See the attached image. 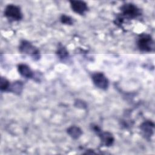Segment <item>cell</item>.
Here are the masks:
<instances>
[{
    "label": "cell",
    "mask_w": 155,
    "mask_h": 155,
    "mask_svg": "<svg viewBox=\"0 0 155 155\" xmlns=\"http://www.w3.org/2000/svg\"><path fill=\"white\" fill-rule=\"evenodd\" d=\"M122 15L124 16L131 19H134L140 15V10L134 4L127 3L124 4L120 8Z\"/></svg>",
    "instance_id": "4"
},
{
    "label": "cell",
    "mask_w": 155,
    "mask_h": 155,
    "mask_svg": "<svg viewBox=\"0 0 155 155\" xmlns=\"http://www.w3.org/2000/svg\"><path fill=\"white\" fill-rule=\"evenodd\" d=\"M19 73L24 78L30 79L33 77V72L31 68L26 64H21L18 66Z\"/></svg>",
    "instance_id": "9"
},
{
    "label": "cell",
    "mask_w": 155,
    "mask_h": 155,
    "mask_svg": "<svg viewBox=\"0 0 155 155\" xmlns=\"http://www.w3.org/2000/svg\"><path fill=\"white\" fill-rule=\"evenodd\" d=\"M19 50L21 53L28 54L32 56L34 59L36 58L38 59L39 58V50L27 41L23 40L21 42L19 46Z\"/></svg>",
    "instance_id": "3"
},
{
    "label": "cell",
    "mask_w": 155,
    "mask_h": 155,
    "mask_svg": "<svg viewBox=\"0 0 155 155\" xmlns=\"http://www.w3.org/2000/svg\"><path fill=\"white\" fill-rule=\"evenodd\" d=\"M57 54L61 59H66L68 56L67 50H66L65 48H64L62 45L61 47H58V49L57 51Z\"/></svg>",
    "instance_id": "12"
},
{
    "label": "cell",
    "mask_w": 155,
    "mask_h": 155,
    "mask_svg": "<svg viewBox=\"0 0 155 155\" xmlns=\"http://www.w3.org/2000/svg\"><path fill=\"white\" fill-rule=\"evenodd\" d=\"M137 45L139 50L143 52H150L154 48V41L148 34L140 35L137 39Z\"/></svg>",
    "instance_id": "1"
},
{
    "label": "cell",
    "mask_w": 155,
    "mask_h": 155,
    "mask_svg": "<svg viewBox=\"0 0 155 155\" xmlns=\"http://www.w3.org/2000/svg\"><path fill=\"white\" fill-rule=\"evenodd\" d=\"M93 130L98 134L101 143L103 146L110 147L113 145L114 141V138L111 133L108 131H102L97 125H95L93 127Z\"/></svg>",
    "instance_id": "6"
},
{
    "label": "cell",
    "mask_w": 155,
    "mask_h": 155,
    "mask_svg": "<svg viewBox=\"0 0 155 155\" xmlns=\"http://www.w3.org/2000/svg\"><path fill=\"white\" fill-rule=\"evenodd\" d=\"M154 124L150 120H146L140 125V129L146 138H150L153 134Z\"/></svg>",
    "instance_id": "8"
},
{
    "label": "cell",
    "mask_w": 155,
    "mask_h": 155,
    "mask_svg": "<svg viewBox=\"0 0 155 155\" xmlns=\"http://www.w3.org/2000/svg\"><path fill=\"white\" fill-rule=\"evenodd\" d=\"M68 134L73 139H78L79 137H81V136L82 134V130L77 126L73 125V126H71L70 127L67 131Z\"/></svg>",
    "instance_id": "10"
},
{
    "label": "cell",
    "mask_w": 155,
    "mask_h": 155,
    "mask_svg": "<svg viewBox=\"0 0 155 155\" xmlns=\"http://www.w3.org/2000/svg\"><path fill=\"white\" fill-rule=\"evenodd\" d=\"M91 79L94 85L98 88L105 90L108 88L109 81L102 73L96 72L93 73Z\"/></svg>",
    "instance_id": "5"
},
{
    "label": "cell",
    "mask_w": 155,
    "mask_h": 155,
    "mask_svg": "<svg viewBox=\"0 0 155 155\" xmlns=\"http://www.w3.org/2000/svg\"><path fill=\"white\" fill-rule=\"evenodd\" d=\"M4 16L9 20L18 21L22 19V13L19 6L14 4H8L4 10Z\"/></svg>",
    "instance_id": "2"
},
{
    "label": "cell",
    "mask_w": 155,
    "mask_h": 155,
    "mask_svg": "<svg viewBox=\"0 0 155 155\" xmlns=\"http://www.w3.org/2000/svg\"><path fill=\"white\" fill-rule=\"evenodd\" d=\"M23 89V84L21 81L14 82L12 85L10 84L8 91L13 92L16 94H19Z\"/></svg>",
    "instance_id": "11"
},
{
    "label": "cell",
    "mask_w": 155,
    "mask_h": 155,
    "mask_svg": "<svg viewBox=\"0 0 155 155\" xmlns=\"http://www.w3.org/2000/svg\"><path fill=\"white\" fill-rule=\"evenodd\" d=\"M10 84L9 81L5 78L2 77L1 78V90L2 91H8Z\"/></svg>",
    "instance_id": "13"
},
{
    "label": "cell",
    "mask_w": 155,
    "mask_h": 155,
    "mask_svg": "<svg viewBox=\"0 0 155 155\" xmlns=\"http://www.w3.org/2000/svg\"><path fill=\"white\" fill-rule=\"evenodd\" d=\"M70 6L72 10L80 15H83L88 10L87 4L82 1H70Z\"/></svg>",
    "instance_id": "7"
},
{
    "label": "cell",
    "mask_w": 155,
    "mask_h": 155,
    "mask_svg": "<svg viewBox=\"0 0 155 155\" xmlns=\"http://www.w3.org/2000/svg\"><path fill=\"white\" fill-rule=\"evenodd\" d=\"M60 20L62 24H64L66 25H71L73 24V19L70 16H67L66 15H62L61 16Z\"/></svg>",
    "instance_id": "14"
}]
</instances>
